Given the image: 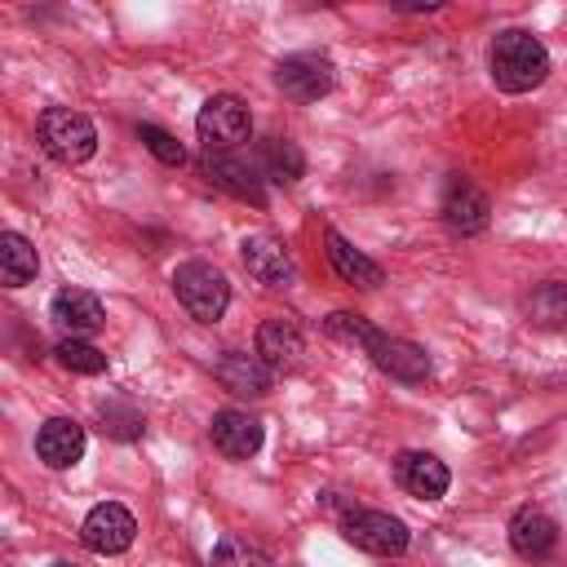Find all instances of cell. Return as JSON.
<instances>
[{"instance_id":"d6986e66","label":"cell","mask_w":567,"mask_h":567,"mask_svg":"<svg viewBox=\"0 0 567 567\" xmlns=\"http://www.w3.org/2000/svg\"><path fill=\"white\" fill-rule=\"evenodd\" d=\"M257 354H261V363L270 368V372H292L297 363H301V354H306V337H301V328L292 323V319H266L261 328H257Z\"/></svg>"},{"instance_id":"484cf974","label":"cell","mask_w":567,"mask_h":567,"mask_svg":"<svg viewBox=\"0 0 567 567\" xmlns=\"http://www.w3.org/2000/svg\"><path fill=\"white\" fill-rule=\"evenodd\" d=\"M213 567H270V558L244 536H221L213 545Z\"/></svg>"},{"instance_id":"8992f818","label":"cell","mask_w":567,"mask_h":567,"mask_svg":"<svg viewBox=\"0 0 567 567\" xmlns=\"http://www.w3.org/2000/svg\"><path fill=\"white\" fill-rule=\"evenodd\" d=\"M275 84L284 97L292 102H319L332 93L337 84V66L328 53H315V49H301V53H288L279 66H275Z\"/></svg>"},{"instance_id":"3957f363","label":"cell","mask_w":567,"mask_h":567,"mask_svg":"<svg viewBox=\"0 0 567 567\" xmlns=\"http://www.w3.org/2000/svg\"><path fill=\"white\" fill-rule=\"evenodd\" d=\"M35 137L44 146L49 159L58 164H84L93 159L97 151V128L84 111H71V106H49L40 120H35Z\"/></svg>"},{"instance_id":"d4e9b609","label":"cell","mask_w":567,"mask_h":567,"mask_svg":"<svg viewBox=\"0 0 567 567\" xmlns=\"http://www.w3.org/2000/svg\"><path fill=\"white\" fill-rule=\"evenodd\" d=\"M323 332L332 337V341H341V346H359V350H368L372 346V337L381 332L377 323H368L363 315H354V310H332L328 319H323Z\"/></svg>"},{"instance_id":"8fae6325","label":"cell","mask_w":567,"mask_h":567,"mask_svg":"<svg viewBox=\"0 0 567 567\" xmlns=\"http://www.w3.org/2000/svg\"><path fill=\"white\" fill-rule=\"evenodd\" d=\"M368 354H372V363H377L385 377H394V381L416 385V381L430 377V354H425V346H416V341H408V337L377 332L372 346H368Z\"/></svg>"},{"instance_id":"5b68a950","label":"cell","mask_w":567,"mask_h":567,"mask_svg":"<svg viewBox=\"0 0 567 567\" xmlns=\"http://www.w3.org/2000/svg\"><path fill=\"white\" fill-rule=\"evenodd\" d=\"M337 527H341V536L354 549H363L372 558H399L408 549V523L394 518V514H385V509H359L354 505Z\"/></svg>"},{"instance_id":"2e32d148","label":"cell","mask_w":567,"mask_h":567,"mask_svg":"<svg viewBox=\"0 0 567 567\" xmlns=\"http://www.w3.org/2000/svg\"><path fill=\"white\" fill-rule=\"evenodd\" d=\"M509 549L518 558H532V563L549 558L558 549V523L545 509H536V505L514 509V518H509Z\"/></svg>"},{"instance_id":"7a4b0ae2","label":"cell","mask_w":567,"mask_h":567,"mask_svg":"<svg viewBox=\"0 0 567 567\" xmlns=\"http://www.w3.org/2000/svg\"><path fill=\"white\" fill-rule=\"evenodd\" d=\"M173 297L195 323H217L230 306V284L213 261H182L173 270Z\"/></svg>"},{"instance_id":"7c38bea8","label":"cell","mask_w":567,"mask_h":567,"mask_svg":"<svg viewBox=\"0 0 567 567\" xmlns=\"http://www.w3.org/2000/svg\"><path fill=\"white\" fill-rule=\"evenodd\" d=\"M204 177L217 186V190H226V195H235V199H244V204H266V182H261V168H252V164H244L239 155H226V151H208V159H204Z\"/></svg>"},{"instance_id":"83f0119b","label":"cell","mask_w":567,"mask_h":567,"mask_svg":"<svg viewBox=\"0 0 567 567\" xmlns=\"http://www.w3.org/2000/svg\"><path fill=\"white\" fill-rule=\"evenodd\" d=\"M49 567H75V563H66V558H58V563H49Z\"/></svg>"},{"instance_id":"ac0fdd59","label":"cell","mask_w":567,"mask_h":567,"mask_svg":"<svg viewBox=\"0 0 567 567\" xmlns=\"http://www.w3.org/2000/svg\"><path fill=\"white\" fill-rule=\"evenodd\" d=\"M35 456L49 470H71L84 456V425L71 421V416H49L35 430Z\"/></svg>"},{"instance_id":"4316f807","label":"cell","mask_w":567,"mask_h":567,"mask_svg":"<svg viewBox=\"0 0 567 567\" xmlns=\"http://www.w3.org/2000/svg\"><path fill=\"white\" fill-rule=\"evenodd\" d=\"M137 137H142V146L159 159V164H186V151H182V142L168 133V128H159V124H137Z\"/></svg>"},{"instance_id":"9c48e42d","label":"cell","mask_w":567,"mask_h":567,"mask_svg":"<svg viewBox=\"0 0 567 567\" xmlns=\"http://www.w3.org/2000/svg\"><path fill=\"white\" fill-rule=\"evenodd\" d=\"M208 439H213V447H217L226 461H248V456L261 452L266 430H261V421H257L252 412H244V408H221V412H213Z\"/></svg>"},{"instance_id":"30bf717a","label":"cell","mask_w":567,"mask_h":567,"mask_svg":"<svg viewBox=\"0 0 567 567\" xmlns=\"http://www.w3.org/2000/svg\"><path fill=\"white\" fill-rule=\"evenodd\" d=\"M49 319L62 328V337H93L106 323L102 297L89 288H58L49 301Z\"/></svg>"},{"instance_id":"52a82bcc","label":"cell","mask_w":567,"mask_h":567,"mask_svg":"<svg viewBox=\"0 0 567 567\" xmlns=\"http://www.w3.org/2000/svg\"><path fill=\"white\" fill-rule=\"evenodd\" d=\"M133 536H137V518H133L120 501H102V505H93V509L84 514V523H80V540H84V549H93V554H102V558L124 554V549L133 545Z\"/></svg>"},{"instance_id":"4fadbf2b","label":"cell","mask_w":567,"mask_h":567,"mask_svg":"<svg viewBox=\"0 0 567 567\" xmlns=\"http://www.w3.org/2000/svg\"><path fill=\"white\" fill-rule=\"evenodd\" d=\"M443 221L456 235H483L492 221V204L470 177H452L443 190Z\"/></svg>"},{"instance_id":"44dd1931","label":"cell","mask_w":567,"mask_h":567,"mask_svg":"<svg viewBox=\"0 0 567 567\" xmlns=\"http://www.w3.org/2000/svg\"><path fill=\"white\" fill-rule=\"evenodd\" d=\"M523 315H527V323H536V328H567V284H563V279L536 284V288L523 297Z\"/></svg>"},{"instance_id":"9a60e30c","label":"cell","mask_w":567,"mask_h":567,"mask_svg":"<svg viewBox=\"0 0 567 567\" xmlns=\"http://www.w3.org/2000/svg\"><path fill=\"white\" fill-rule=\"evenodd\" d=\"M394 478H399V487H403L408 496H416V501H439V496L452 487L447 465H443L439 456H430V452H399Z\"/></svg>"},{"instance_id":"ba28073f","label":"cell","mask_w":567,"mask_h":567,"mask_svg":"<svg viewBox=\"0 0 567 567\" xmlns=\"http://www.w3.org/2000/svg\"><path fill=\"white\" fill-rule=\"evenodd\" d=\"M239 261L261 288H292V279H297V261L284 248V239H275V235H244Z\"/></svg>"},{"instance_id":"7402d4cb","label":"cell","mask_w":567,"mask_h":567,"mask_svg":"<svg viewBox=\"0 0 567 567\" xmlns=\"http://www.w3.org/2000/svg\"><path fill=\"white\" fill-rule=\"evenodd\" d=\"M261 173H266L270 182H279V186L301 182V173H306L301 146H297L292 137H270V142L261 146Z\"/></svg>"},{"instance_id":"603a6c76","label":"cell","mask_w":567,"mask_h":567,"mask_svg":"<svg viewBox=\"0 0 567 567\" xmlns=\"http://www.w3.org/2000/svg\"><path fill=\"white\" fill-rule=\"evenodd\" d=\"M53 359H58L66 372H80V377L106 372V354H102L93 341H84V337H62V341L53 346Z\"/></svg>"},{"instance_id":"6da1fadb","label":"cell","mask_w":567,"mask_h":567,"mask_svg":"<svg viewBox=\"0 0 567 567\" xmlns=\"http://www.w3.org/2000/svg\"><path fill=\"white\" fill-rule=\"evenodd\" d=\"M487 71L501 93H532L549 80V49L523 27L496 31V40L487 49Z\"/></svg>"},{"instance_id":"277c9868","label":"cell","mask_w":567,"mask_h":567,"mask_svg":"<svg viewBox=\"0 0 567 567\" xmlns=\"http://www.w3.org/2000/svg\"><path fill=\"white\" fill-rule=\"evenodd\" d=\"M195 133L208 151H235L239 142L252 137V115H248V102L235 97V93H213L199 115H195Z\"/></svg>"},{"instance_id":"5bb4252c","label":"cell","mask_w":567,"mask_h":567,"mask_svg":"<svg viewBox=\"0 0 567 567\" xmlns=\"http://www.w3.org/2000/svg\"><path fill=\"white\" fill-rule=\"evenodd\" d=\"M213 377L230 390V394H239V399H261L266 390H270V368L261 363V354L252 350H221L217 354V363H213Z\"/></svg>"},{"instance_id":"ffe728a7","label":"cell","mask_w":567,"mask_h":567,"mask_svg":"<svg viewBox=\"0 0 567 567\" xmlns=\"http://www.w3.org/2000/svg\"><path fill=\"white\" fill-rule=\"evenodd\" d=\"M35 270H40V257H35L31 239L18 235V230H4L0 235V284L4 288H22V284L35 279Z\"/></svg>"},{"instance_id":"e0dca14e","label":"cell","mask_w":567,"mask_h":567,"mask_svg":"<svg viewBox=\"0 0 567 567\" xmlns=\"http://www.w3.org/2000/svg\"><path fill=\"white\" fill-rule=\"evenodd\" d=\"M323 248H328V266L337 270L341 284H354V288H381L385 284V270L368 252H359L337 226L323 230Z\"/></svg>"},{"instance_id":"cb8c5ba5","label":"cell","mask_w":567,"mask_h":567,"mask_svg":"<svg viewBox=\"0 0 567 567\" xmlns=\"http://www.w3.org/2000/svg\"><path fill=\"white\" fill-rule=\"evenodd\" d=\"M97 421H102V434H106V439H120V443H133V439H142V430H146V416H142L133 403H124V399L102 403V408H97Z\"/></svg>"}]
</instances>
